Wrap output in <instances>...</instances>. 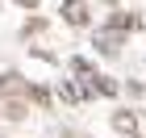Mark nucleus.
<instances>
[{
    "label": "nucleus",
    "mask_w": 146,
    "mask_h": 138,
    "mask_svg": "<svg viewBox=\"0 0 146 138\" xmlns=\"http://www.w3.org/2000/svg\"><path fill=\"white\" fill-rule=\"evenodd\" d=\"M63 21L75 25V29H84V25L92 21V9L84 4V0H67V4H63Z\"/></svg>",
    "instance_id": "nucleus-1"
},
{
    "label": "nucleus",
    "mask_w": 146,
    "mask_h": 138,
    "mask_svg": "<svg viewBox=\"0 0 146 138\" xmlns=\"http://www.w3.org/2000/svg\"><path fill=\"white\" fill-rule=\"evenodd\" d=\"M129 29H138V17H134V13H113V17H109V34L121 38V34H129Z\"/></svg>",
    "instance_id": "nucleus-2"
},
{
    "label": "nucleus",
    "mask_w": 146,
    "mask_h": 138,
    "mask_svg": "<svg viewBox=\"0 0 146 138\" xmlns=\"http://www.w3.org/2000/svg\"><path fill=\"white\" fill-rule=\"evenodd\" d=\"M21 92H29V84L21 80V75H0V96H21Z\"/></svg>",
    "instance_id": "nucleus-3"
},
{
    "label": "nucleus",
    "mask_w": 146,
    "mask_h": 138,
    "mask_svg": "<svg viewBox=\"0 0 146 138\" xmlns=\"http://www.w3.org/2000/svg\"><path fill=\"white\" fill-rule=\"evenodd\" d=\"M67 71H71V75H79V80H84V84H88L92 75H96V67H92V59H84V55L67 59Z\"/></svg>",
    "instance_id": "nucleus-4"
},
{
    "label": "nucleus",
    "mask_w": 146,
    "mask_h": 138,
    "mask_svg": "<svg viewBox=\"0 0 146 138\" xmlns=\"http://www.w3.org/2000/svg\"><path fill=\"white\" fill-rule=\"evenodd\" d=\"M88 88H92V96H96V92H100V96H117V80H109V75H92L88 80Z\"/></svg>",
    "instance_id": "nucleus-5"
},
{
    "label": "nucleus",
    "mask_w": 146,
    "mask_h": 138,
    "mask_svg": "<svg viewBox=\"0 0 146 138\" xmlns=\"http://www.w3.org/2000/svg\"><path fill=\"white\" fill-rule=\"evenodd\" d=\"M113 130L117 134H134V109H117L113 113Z\"/></svg>",
    "instance_id": "nucleus-6"
},
{
    "label": "nucleus",
    "mask_w": 146,
    "mask_h": 138,
    "mask_svg": "<svg viewBox=\"0 0 146 138\" xmlns=\"http://www.w3.org/2000/svg\"><path fill=\"white\" fill-rule=\"evenodd\" d=\"M96 46H100L104 55H117V50H121V38L117 34H96Z\"/></svg>",
    "instance_id": "nucleus-7"
},
{
    "label": "nucleus",
    "mask_w": 146,
    "mask_h": 138,
    "mask_svg": "<svg viewBox=\"0 0 146 138\" xmlns=\"http://www.w3.org/2000/svg\"><path fill=\"white\" fill-rule=\"evenodd\" d=\"M134 134L146 138V113H138V109H134Z\"/></svg>",
    "instance_id": "nucleus-8"
},
{
    "label": "nucleus",
    "mask_w": 146,
    "mask_h": 138,
    "mask_svg": "<svg viewBox=\"0 0 146 138\" xmlns=\"http://www.w3.org/2000/svg\"><path fill=\"white\" fill-rule=\"evenodd\" d=\"M13 4H21V9H38L42 0H13Z\"/></svg>",
    "instance_id": "nucleus-9"
},
{
    "label": "nucleus",
    "mask_w": 146,
    "mask_h": 138,
    "mask_svg": "<svg viewBox=\"0 0 146 138\" xmlns=\"http://www.w3.org/2000/svg\"><path fill=\"white\" fill-rule=\"evenodd\" d=\"M63 4H67V0H63Z\"/></svg>",
    "instance_id": "nucleus-10"
}]
</instances>
